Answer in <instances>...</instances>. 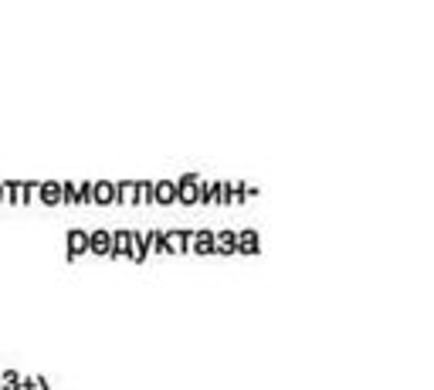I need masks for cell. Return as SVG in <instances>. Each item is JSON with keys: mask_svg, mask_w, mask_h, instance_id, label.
Returning a JSON list of instances; mask_svg holds the SVG:
<instances>
[{"mask_svg": "<svg viewBox=\"0 0 434 390\" xmlns=\"http://www.w3.org/2000/svg\"><path fill=\"white\" fill-rule=\"evenodd\" d=\"M204 187L207 184H200L197 173H184L180 180H177V204H187V207H194L204 200Z\"/></svg>", "mask_w": 434, "mask_h": 390, "instance_id": "cell-1", "label": "cell"}, {"mask_svg": "<svg viewBox=\"0 0 434 390\" xmlns=\"http://www.w3.org/2000/svg\"><path fill=\"white\" fill-rule=\"evenodd\" d=\"M190 251L214 255V251H217V231H194L190 234Z\"/></svg>", "mask_w": 434, "mask_h": 390, "instance_id": "cell-2", "label": "cell"}, {"mask_svg": "<svg viewBox=\"0 0 434 390\" xmlns=\"http://www.w3.org/2000/svg\"><path fill=\"white\" fill-rule=\"evenodd\" d=\"M88 251L92 255H99V258H109L112 255V231H92V237H88Z\"/></svg>", "mask_w": 434, "mask_h": 390, "instance_id": "cell-3", "label": "cell"}, {"mask_svg": "<svg viewBox=\"0 0 434 390\" xmlns=\"http://www.w3.org/2000/svg\"><path fill=\"white\" fill-rule=\"evenodd\" d=\"M38 194H41V204H44V207H58V204H65V187H61L58 180L41 184Z\"/></svg>", "mask_w": 434, "mask_h": 390, "instance_id": "cell-4", "label": "cell"}, {"mask_svg": "<svg viewBox=\"0 0 434 390\" xmlns=\"http://www.w3.org/2000/svg\"><path fill=\"white\" fill-rule=\"evenodd\" d=\"M88 237H92V234L79 231V228L68 231V262H72V258H81V255L88 251Z\"/></svg>", "mask_w": 434, "mask_h": 390, "instance_id": "cell-5", "label": "cell"}, {"mask_svg": "<svg viewBox=\"0 0 434 390\" xmlns=\"http://www.w3.org/2000/svg\"><path fill=\"white\" fill-rule=\"evenodd\" d=\"M237 251H241V255H258V251H262L258 231H237Z\"/></svg>", "mask_w": 434, "mask_h": 390, "instance_id": "cell-6", "label": "cell"}, {"mask_svg": "<svg viewBox=\"0 0 434 390\" xmlns=\"http://www.w3.org/2000/svg\"><path fill=\"white\" fill-rule=\"evenodd\" d=\"M157 204L159 207L177 204V180H157Z\"/></svg>", "mask_w": 434, "mask_h": 390, "instance_id": "cell-7", "label": "cell"}, {"mask_svg": "<svg viewBox=\"0 0 434 390\" xmlns=\"http://www.w3.org/2000/svg\"><path fill=\"white\" fill-rule=\"evenodd\" d=\"M146 255H150V234L132 231V251H129V258L132 262H146Z\"/></svg>", "mask_w": 434, "mask_h": 390, "instance_id": "cell-8", "label": "cell"}, {"mask_svg": "<svg viewBox=\"0 0 434 390\" xmlns=\"http://www.w3.org/2000/svg\"><path fill=\"white\" fill-rule=\"evenodd\" d=\"M95 204H102V207L116 204V184H109V180H99V184H95Z\"/></svg>", "mask_w": 434, "mask_h": 390, "instance_id": "cell-9", "label": "cell"}, {"mask_svg": "<svg viewBox=\"0 0 434 390\" xmlns=\"http://www.w3.org/2000/svg\"><path fill=\"white\" fill-rule=\"evenodd\" d=\"M237 251V231H217V255H235Z\"/></svg>", "mask_w": 434, "mask_h": 390, "instance_id": "cell-10", "label": "cell"}, {"mask_svg": "<svg viewBox=\"0 0 434 390\" xmlns=\"http://www.w3.org/2000/svg\"><path fill=\"white\" fill-rule=\"evenodd\" d=\"M3 390H21V373H14V370H7L3 373V384H0Z\"/></svg>", "mask_w": 434, "mask_h": 390, "instance_id": "cell-11", "label": "cell"}, {"mask_svg": "<svg viewBox=\"0 0 434 390\" xmlns=\"http://www.w3.org/2000/svg\"><path fill=\"white\" fill-rule=\"evenodd\" d=\"M65 187V204H79V187L68 180V184H61Z\"/></svg>", "mask_w": 434, "mask_h": 390, "instance_id": "cell-12", "label": "cell"}, {"mask_svg": "<svg viewBox=\"0 0 434 390\" xmlns=\"http://www.w3.org/2000/svg\"><path fill=\"white\" fill-rule=\"evenodd\" d=\"M3 194H7V191H3V184H0V204H3Z\"/></svg>", "mask_w": 434, "mask_h": 390, "instance_id": "cell-13", "label": "cell"}, {"mask_svg": "<svg viewBox=\"0 0 434 390\" xmlns=\"http://www.w3.org/2000/svg\"><path fill=\"white\" fill-rule=\"evenodd\" d=\"M0 390H3V387H0Z\"/></svg>", "mask_w": 434, "mask_h": 390, "instance_id": "cell-14", "label": "cell"}]
</instances>
